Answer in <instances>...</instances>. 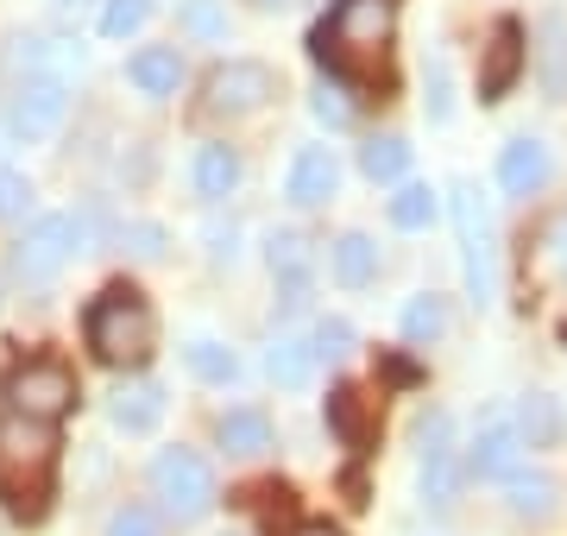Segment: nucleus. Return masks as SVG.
<instances>
[{
	"instance_id": "10",
	"label": "nucleus",
	"mask_w": 567,
	"mask_h": 536,
	"mask_svg": "<svg viewBox=\"0 0 567 536\" xmlns=\"http://www.w3.org/2000/svg\"><path fill=\"white\" fill-rule=\"evenodd\" d=\"M454 423H447V411H429L423 423H416V449H423V498L442 512V505H454V493H461V461H454Z\"/></svg>"
},
{
	"instance_id": "29",
	"label": "nucleus",
	"mask_w": 567,
	"mask_h": 536,
	"mask_svg": "<svg viewBox=\"0 0 567 536\" xmlns=\"http://www.w3.org/2000/svg\"><path fill=\"white\" fill-rule=\"evenodd\" d=\"M177 25L189 32V39H203V44H221V39H227V13L215 7V0H183V7H177Z\"/></svg>"
},
{
	"instance_id": "9",
	"label": "nucleus",
	"mask_w": 567,
	"mask_h": 536,
	"mask_svg": "<svg viewBox=\"0 0 567 536\" xmlns=\"http://www.w3.org/2000/svg\"><path fill=\"white\" fill-rule=\"evenodd\" d=\"M152 493L164 498V512L203 517L215 505V474H208V461L196 449H164L152 461Z\"/></svg>"
},
{
	"instance_id": "33",
	"label": "nucleus",
	"mask_w": 567,
	"mask_h": 536,
	"mask_svg": "<svg viewBox=\"0 0 567 536\" xmlns=\"http://www.w3.org/2000/svg\"><path fill=\"white\" fill-rule=\"evenodd\" d=\"M309 348H316V360H347L353 353V329H347L341 316H328L322 329L309 334Z\"/></svg>"
},
{
	"instance_id": "17",
	"label": "nucleus",
	"mask_w": 567,
	"mask_h": 536,
	"mask_svg": "<svg viewBox=\"0 0 567 536\" xmlns=\"http://www.w3.org/2000/svg\"><path fill=\"white\" fill-rule=\"evenodd\" d=\"M189 177H196V196H203V203H227V196L240 189V152H234V145H203L196 165H189Z\"/></svg>"
},
{
	"instance_id": "11",
	"label": "nucleus",
	"mask_w": 567,
	"mask_h": 536,
	"mask_svg": "<svg viewBox=\"0 0 567 536\" xmlns=\"http://www.w3.org/2000/svg\"><path fill=\"white\" fill-rule=\"evenodd\" d=\"M529 44H524V20H498L486 39V63H480V102H505L511 83L524 76Z\"/></svg>"
},
{
	"instance_id": "8",
	"label": "nucleus",
	"mask_w": 567,
	"mask_h": 536,
	"mask_svg": "<svg viewBox=\"0 0 567 536\" xmlns=\"http://www.w3.org/2000/svg\"><path fill=\"white\" fill-rule=\"evenodd\" d=\"M70 121V83L63 76H20V89L7 95V140L39 145Z\"/></svg>"
},
{
	"instance_id": "27",
	"label": "nucleus",
	"mask_w": 567,
	"mask_h": 536,
	"mask_svg": "<svg viewBox=\"0 0 567 536\" xmlns=\"http://www.w3.org/2000/svg\"><path fill=\"white\" fill-rule=\"evenodd\" d=\"M183 360H189V372L208 379V385H234V379H240V360H234V348H221V341H189Z\"/></svg>"
},
{
	"instance_id": "6",
	"label": "nucleus",
	"mask_w": 567,
	"mask_h": 536,
	"mask_svg": "<svg viewBox=\"0 0 567 536\" xmlns=\"http://www.w3.org/2000/svg\"><path fill=\"white\" fill-rule=\"evenodd\" d=\"M82 240H89V215H39V221L25 227V240L13 247V271H20L25 285H51L82 252Z\"/></svg>"
},
{
	"instance_id": "34",
	"label": "nucleus",
	"mask_w": 567,
	"mask_h": 536,
	"mask_svg": "<svg viewBox=\"0 0 567 536\" xmlns=\"http://www.w3.org/2000/svg\"><path fill=\"white\" fill-rule=\"evenodd\" d=\"M25 208H32V184H25V171L0 165V221H20Z\"/></svg>"
},
{
	"instance_id": "30",
	"label": "nucleus",
	"mask_w": 567,
	"mask_h": 536,
	"mask_svg": "<svg viewBox=\"0 0 567 536\" xmlns=\"http://www.w3.org/2000/svg\"><path fill=\"white\" fill-rule=\"evenodd\" d=\"M391 221L410 227V234L429 227V221H435V189H429V184H404L398 196H391Z\"/></svg>"
},
{
	"instance_id": "42",
	"label": "nucleus",
	"mask_w": 567,
	"mask_h": 536,
	"mask_svg": "<svg viewBox=\"0 0 567 536\" xmlns=\"http://www.w3.org/2000/svg\"><path fill=\"white\" fill-rule=\"evenodd\" d=\"M561 341H567V322H561Z\"/></svg>"
},
{
	"instance_id": "40",
	"label": "nucleus",
	"mask_w": 567,
	"mask_h": 536,
	"mask_svg": "<svg viewBox=\"0 0 567 536\" xmlns=\"http://www.w3.org/2000/svg\"><path fill=\"white\" fill-rule=\"evenodd\" d=\"M58 7H63V13H76V7H89V0H58Z\"/></svg>"
},
{
	"instance_id": "24",
	"label": "nucleus",
	"mask_w": 567,
	"mask_h": 536,
	"mask_svg": "<svg viewBox=\"0 0 567 536\" xmlns=\"http://www.w3.org/2000/svg\"><path fill=\"white\" fill-rule=\"evenodd\" d=\"M505 505H511V517H548L555 512V480L548 474H505Z\"/></svg>"
},
{
	"instance_id": "35",
	"label": "nucleus",
	"mask_w": 567,
	"mask_h": 536,
	"mask_svg": "<svg viewBox=\"0 0 567 536\" xmlns=\"http://www.w3.org/2000/svg\"><path fill=\"white\" fill-rule=\"evenodd\" d=\"M107 536H158V517L145 512V505H121V512L107 517Z\"/></svg>"
},
{
	"instance_id": "12",
	"label": "nucleus",
	"mask_w": 567,
	"mask_h": 536,
	"mask_svg": "<svg viewBox=\"0 0 567 536\" xmlns=\"http://www.w3.org/2000/svg\"><path fill=\"white\" fill-rule=\"evenodd\" d=\"M517 454H524V442H517V430H511V416L486 411V423H480V435H473V449H466V474L505 480V474H517Z\"/></svg>"
},
{
	"instance_id": "25",
	"label": "nucleus",
	"mask_w": 567,
	"mask_h": 536,
	"mask_svg": "<svg viewBox=\"0 0 567 536\" xmlns=\"http://www.w3.org/2000/svg\"><path fill=\"white\" fill-rule=\"evenodd\" d=\"M447 334V303L435 297V290H423V297H410L404 303V341L410 348H429V341H442Z\"/></svg>"
},
{
	"instance_id": "37",
	"label": "nucleus",
	"mask_w": 567,
	"mask_h": 536,
	"mask_svg": "<svg viewBox=\"0 0 567 536\" xmlns=\"http://www.w3.org/2000/svg\"><path fill=\"white\" fill-rule=\"evenodd\" d=\"M454 114V102H447V63L435 58L429 63V121H447Z\"/></svg>"
},
{
	"instance_id": "15",
	"label": "nucleus",
	"mask_w": 567,
	"mask_h": 536,
	"mask_svg": "<svg viewBox=\"0 0 567 536\" xmlns=\"http://www.w3.org/2000/svg\"><path fill=\"white\" fill-rule=\"evenodd\" d=\"M548 177H555V158H548L543 140H511L498 152V184H505V196H536Z\"/></svg>"
},
{
	"instance_id": "13",
	"label": "nucleus",
	"mask_w": 567,
	"mask_h": 536,
	"mask_svg": "<svg viewBox=\"0 0 567 536\" xmlns=\"http://www.w3.org/2000/svg\"><path fill=\"white\" fill-rule=\"evenodd\" d=\"M334 189H341V165H334V152H328V145H303V152L290 158L284 196H290L297 208H322Z\"/></svg>"
},
{
	"instance_id": "2",
	"label": "nucleus",
	"mask_w": 567,
	"mask_h": 536,
	"mask_svg": "<svg viewBox=\"0 0 567 536\" xmlns=\"http://www.w3.org/2000/svg\"><path fill=\"white\" fill-rule=\"evenodd\" d=\"M391 32H398V0H334L309 44H316V63H328L347 83H360V76L385 70Z\"/></svg>"
},
{
	"instance_id": "41",
	"label": "nucleus",
	"mask_w": 567,
	"mask_h": 536,
	"mask_svg": "<svg viewBox=\"0 0 567 536\" xmlns=\"http://www.w3.org/2000/svg\"><path fill=\"white\" fill-rule=\"evenodd\" d=\"M252 7H284V0H252Z\"/></svg>"
},
{
	"instance_id": "7",
	"label": "nucleus",
	"mask_w": 567,
	"mask_h": 536,
	"mask_svg": "<svg viewBox=\"0 0 567 536\" xmlns=\"http://www.w3.org/2000/svg\"><path fill=\"white\" fill-rule=\"evenodd\" d=\"M7 411L32 416V423H58V416L76 411V372L63 360H25V367L7 372Z\"/></svg>"
},
{
	"instance_id": "21",
	"label": "nucleus",
	"mask_w": 567,
	"mask_h": 536,
	"mask_svg": "<svg viewBox=\"0 0 567 536\" xmlns=\"http://www.w3.org/2000/svg\"><path fill=\"white\" fill-rule=\"evenodd\" d=\"M328 266H334V278H341L347 290H365L379 278V247H372L365 234H341V240L328 247Z\"/></svg>"
},
{
	"instance_id": "26",
	"label": "nucleus",
	"mask_w": 567,
	"mask_h": 536,
	"mask_svg": "<svg viewBox=\"0 0 567 536\" xmlns=\"http://www.w3.org/2000/svg\"><path fill=\"white\" fill-rule=\"evenodd\" d=\"M215 435H221L227 454H259V449H271V423H265V411H227Z\"/></svg>"
},
{
	"instance_id": "16",
	"label": "nucleus",
	"mask_w": 567,
	"mask_h": 536,
	"mask_svg": "<svg viewBox=\"0 0 567 536\" xmlns=\"http://www.w3.org/2000/svg\"><path fill=\"white\" fill-rule=\"evenodd\" d=\"M107 416H114V430H126V435L158 430L164 385H152V379H133V385H121V392H114V404H107Z\"/></svg>"
},
{
	"instance_id": "28",
	"label": "nucleus",
	"mask_w": 567,
	"mask_h": 536,
	"mask_svg": "<svg viewBox=\"0 0 567 536\" xmlns=\"http://www.w3.org/2000/svg\"><path fill=\"white\" fill-rule=\"evenodd\" d=\"M543 63H548V95H555V102H561L567 95V20L561 13H548L543 20Z\"/></svg>"
},
{
	"instance_id": "22",
	"label": "nucleus",
	"mask_w": 567,
	"mask_h": 536,
	"mask_svg": "<svg viewBox=\"0 0 567 536\" xmlns=\"http://www.w3.org/2000/svg\"><path fill=\"white\" fill-rule=\"evenodd\" d=\"M265 372L278 379L284 392H297V385H309V372H316V348H309L303 334H278L271 353H265Z\"/></svg>"
},
{
	"instance_id": "4",
	"label": "nucleus",
	"mask_w": 567,
	"mask_h": 536,
	"mask_svg": "<svg viewBox=\"0 0 567 536\" xmlns=\"http://www.w3.org/2000/svg\"><path fill=\"white\" fill-rule=\"evenodd\" d=\"M454 227H461L466 297H473V310H492L498 303V227H492V208L473 184H454Z\"/></svg>"
},
{
	"instance_id": "5",
	"label": "nucleus",
	"mask_w": 567,
	"mask_h": 536,
	"mask_svg": "<svg viewBox=\"0 0 567 536\" xmlns=\"http://www.w3.org/2000/svg\"><path fill=\"white\" fill-rule=\"evenodd\" d=\"M271 95H278L271 63H259V58H227V63H215V70H208L203 114H208V121H246V114H259Z\"/></svg>"
},
{
	"instance_id": "39",
	"label": "nucleus",
	"mask_w": 567,
	"mask_h": 536,
	"mask_svg": "<svg viewBox=\"0 0 567 536\" xmlns=\"http://www.w3.org/2000/svg\"><path fill=\"white\" fill-rule=\"evenodd\" d=\"M290 536H341V530H334V524H297Z\"/></svg>"
},
{
	"instance_id": "19",
	"label": "nucleus",
	"mask_w": 567,
	"mask_h": 536,
	"mask_svg": "<svg viewBox=\"0 0 567 536\" xmlns=\"http://www.w3.org/2000/svg\"><path fill=\"white\" fill-rule=\"evenodd\" d=\"M126 76H133V89H140V95H152V102H158V95H177L183 58L171 51V44H145L140 58L126 63Z\"/></svg>"
},
{
	"instance_id": "14",
	"label": "nucleus",
	"mask_w": 567,
	"mask_h": 536,
	"mask_svg": "<svg viewBox=\"0 0 567 536\" xmlns=\"http://www.w3.org/2000/svg\"><path fill=\"white\" fill-rule=\"evenodd\" d=\"M309 271H316V252H309L303 234H271V278L284 290V310L309 303Z\"/></svg>"
},
{
	"instance_id": "1",
	"label": "nucleus",
	"mask_w": 567,
	"mask_h": 536,
	"mask_svg": "<svg viewBox=\"0 0 567 536\" xmlns=\"http://www.w3.org/2000/svg\"><path fill=\"white\" fill-rule=\"evenodd\" d=\"M58 486V430L32 423L20 411H0V498L20 524H39L51 512Z\"/></svg>"
},
{
	"instance_id": "32",
	"label": "nucleus",
	"mask_w": 567,
	"mask_h": 536,
	"mask_svg": "<svg viewBox=\"0 0 567 536\" xmlns=\"http://www.w3.org/2000/svg\"><path fill=\"white\" fill-rule=\"evenodd\" d=\"M145 20H152V0H107L102 7V32L107 39H133Z\"/></svg>"
},
{
	"instance_id": "31",
	"label": "nucleus",
	"mask_w": 567,
	"mask_h": 536,
	"mask_svg": "<svg viewBox=\"0 0 567 536\" xmlns=\"http://www.w3.org/2000/svg\"><path fill=\"white\" fill-rule=\"evenodd\" d=\"M121 247L140 259V266H158L164 259V247H171V234H164L158 221H133V227H121Z\"/></svg>"
},
{
	"instance_id": "23",
	"label": "nucleus",
	"mask_w": 567,
	"mask_h": 536,
	"mask_svg": "<svg viewBox=\"0 0 567 536\" xmlns=\"http://www.w3.org/2000/svg\"><path fill=\"white\" fill-rule=\"evenodd\" d=\"M360 171L372 177V184H398L410 171V140H398V133H379V140L360 145Z\"/></svg>"
},
{
	"instance_id": "36",
	"label": "nucleus",
	"mask_w": 567,
	"mask_h": 536,
	"mask_svg": "<svg viewBox=\"0 0 567 536\" xmlns=\"http://www.w3.org/2000/svg\"><path fill=\"white\" fill-rule=\"evenodd\" d=\"M309 107H316V121H322V126H347V121H353V107H347L341 102V89H316V102H309Z\"/></svg>"
},
{
	"instance_id": "38",
	"label": "nucleus",
	"mask_w": 567,
	"mask_h": 536,
	"mask_svg": "<svg viewBox=\"0 0 567 536\" xmlns=\"http://www.w3.org/2000/svg\"><path fill=\"white\" fill-rule=\"evenodd\" d=\"M385 379H398V385H410V379H416V367H410V360H385Z\"/></svg>"
},
{
	"instance_id": "20",
	"label": "nucleus",
	"mask_w": 567,
	"mask_h": 536,
	"mask_svg": "<svg viewBox=\"0 0 567 536\" xmlns=\"http://www.w3.org/2000/svg\"><path fill=\"white\" fill-rule=\"evenodd\" d=\"M328 430L341 435L353 454L372 449V416H365V398L353 392V385H334V392H328Z\"/></svg>"
},
{
	"instance_id": "3",
	"label": "nucleus",
	"mask_w": 567,
	"mask_h": 536,
	"mask_svg": "<svg viewBox=\"0 0 567 536\" xmlns=\"http://www.w3.org/2000/svg\"><path fill=\"white\" fill-rule=\"evenodd\" d=\"M89 348L102 367H145L152 348H158V316L133 285H107L95 303H89Z\"/></svg>"
},
{
	"instance_id": "18",
	"label": "nucleus",
	"mask_w": 567,
	"mask_h": 536,
	"mask_svg": "<svg viewBox=\"0 0 567 536\" xmlns=\"http://www.w3.org/2000/svg\"><path fill=\"white\" fill-rule=\"evenodd\" d=\"M511 430H517L524 449H555L561 430H567V416H561V404H555L548 392H529L524 404H517V416H511Z\"/></svg>"
}]
</instances>
